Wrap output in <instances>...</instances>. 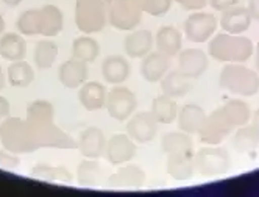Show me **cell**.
<instances>
[{
  "instance_id": "1",
  "label": "cell",
  "mask_w": 259,
  "mask_h": 197,
  "mask_svg": "<svg viewBox=\"0 0 259 197\" xmlns=\"http://www.w3.org/2000/svg\"><path fill=\"white\" fill-rule=\"evenodd\" d=\"M254 53V44L244 34L215 33L208 41V55L219 63H247Z\"/></svg>"
},
{
  "instance_id": "2",
  "label": "cell",
  "mask_w": 259,
  "mask_h": 197,
  "mask_svg": "<svg viewBox=\"0 0 259 197\" xmlns=\"http://www.w3.org/2000/svg\"><path fill=\"white\" fill-rule=\"evenodd\" d=\"M219 85L239 97H253L259 93V74L245 63H227L220 70Z\"/></svg>"
},
{
  "instance_id": "3",
  "label": "cell",
  "mask_w": 259,
  "mask_h": 197,
  "mask_svg": "<svg viewBox=\"0 0 259 197\" xmlns=\"http://www.w3.org/2000/svg\"><path fill=\"white\" fill-rule=\"evenodd\" d=\"M0 142L2 147L17 155L38 150L34 133L27 119L7 117L0 122Z\"/></svg>"
},
{
  "instance_id": "4",
  "label": "cell",
  "mask_w": 259,
  "mask_h": 197,
  "mask_svg": "<svg viewBox=\"0 0 259 197\" xmlns=\"http://www.w3.org/2000/svg\"><path fill=\"white\" fill-rule=\"evenodd\" d=\"M73 19L81 33H100L108 25V8L105 0H77Z\"/></svg>"
},
{
  "instance_id": "5",
  "label": "cell",
  "mask_w": 259,
  "mask_h": 197,
  "mask_svg": "<svg viewBox=\"0 0 259 197\" xmlns=\"http://www.w3.org/2000/svg\"><path fill=\"white\" fill-rule=\"evenodd\" d=\"M195 171L206 178L225 175L231 169V158L227 149L220 146H206L194 153Z\"/></svg>"
},
{
  "instance_id": "6",
  "label": "cell",
  "mask_w": 259,
  "mask_h": 197,
  "mask_svg": "<svg viewBox=\"0 0 259 197\" xmlns=\"http://www.w3.org/2000/svg\"><path fill=\"white\" fill-rule=\"evenodd\" d=\"M108 24L119 31H132L142 22L144 11L135 0H105Z\"/></svg>"
},
{
  "instance_id": "7",
  "label": "cell",
  "mask_w": 259,
  "mask_h": 197,
  "mask_svg": "<svg viewBox=\"0 0 259 197\" xmlns=\"http://www.w3.org/2000/svg\"><path fill=\"white\" fill-rule=\"evenodd\" d=\"M105 108L114 121L126 122L136 113V108H138L136 94L123 85H114L111 89H108Z\"/></svg>"
},
{
  "instance_id": "8",
  "label": "cell",
  "mask_w": 259,
  "mask_h": 197,
  "mask_svg": "<svg viewBox=\"0 0 259 197\" xmlns=\"http://www.w3.org/2000/svg\"><path fill=\"white\" fill-rule=\"evenodd\" d=\"M219 21L212 13L208 11H192L183 24V31L188 41L195 44L208 43L217 33Z\"/></svg>"
},
{
  "instance_id": "9",
  "label": "cell",
  "mask_w": 259,
  "mask_h": 197,
  "mask_svg": "<svg viewBox=\"0 0 259 197\" xmlns=\"http://www.w3.org/2000/svg\"><path fill=\"white\" fill-rule=\"evenodd\" d=\"M234 132L233 124L225 116L222 106L214 110L211 114L206 116L205 122H203L201 129L198 132V138L203 144L208 146H219L222 144L231 133Z\"/></svg>"
},
{
  "instance_id": "10",
  "label": "cell",
  "mask_w": 259,
  "mask_h": 197,
  "mask_svg": "<svg viewBox=\"0 0 259 197\" xmlns=\"http://www.w3.org/2000/svg\"><path fill=\"white\" fill-rule=\"evenodd\" d=\"M30 124V122H28ZM31 125V124H30ZM34 139L38 147L50 149H77V141L64 130H61L55 122L31 125Z\"/></svg>"
},
{
  "instance_id": "11",
  "label": "cell",
  "mask_w": 259,
  "mask_h": 197,
  "mask_svg": "<svg viewBox=\"0 0 259 197\" xmlns=\"http://www.w3.org/2000/svg\"><path fill=\"white\" fill-rule=\"evenodd\" d=\"M159 130V124L150 111H138L126 121L125 133L132 138L136 144H149Z\"/></svg>"
},
{
  "instance_id": "12",
  "label": "cell",
  "mask_w": 259,
  "mask_h": 197,
  "mask_svg": "<svg viewBox=\"0 0 259 197\" xmlns=\"http://www.w3.org/2000/svg\"><path fill=\"white\" fill-rule=\"evenodd\" d=\"M145 180H147L145 171L141 166L133 165L130 161V163L120 165L116 172H113L106 178V185L111 189L136 191L145 185Z\"/></svg>"
},
{
  "instance_id": "13",
  "label": "cell",
  "mask_w": 259,
  "mask_h": 197,
  "mask_svg": "<svg viewBox=\"0 0 259 197\" xmlns=\"http://www.w3.org/2000/svg\"><path fill=\"white\" fill-rule=\"evenodd\" d=\"M208 67H209V55L208 52L201 49L197 47L181 49V52L177 55V69L191 80L200 78L208 70Z\"/></svg>"
},
{
  "instance_id": "14",
  "label": "cell",
  "mask_w": 259,
  "mask_h": 197,
  "mask_svg": "<svg viewBox=\"0 0 259 197\" xmlns=\"http://www.w3.org/2000/svg\"><path fill=\"white\" fill-rule=\"evenodd\" d=\"M138 153V144L126 133H116L106 142L105 158L109 165L120 166L133 161Z\"/></svg>"
},
{
  "instance_id": "15",
  "label": "cell",
  "mask_w": 259,
  "mask_h": 197,
  "mask_svg": "<svg viewBox=\"0 0 259 197\" xmlns=\"http://www.w3.org/2000/svg\"><path fill=\"white\" fill-rule=\"evenodd\" d=\"M155 49V34L147 28H135L126 31L123 40V52L128 58L142 60Z\"/></svg>"
},
{
  "instance_id": "16",
  "label": "cell",
  "mask_w": 259,
  "mask_h": 197,
  "mask_svg": "<svg viewBox=\"0 0 259 197\" xmlns=\"http://www.w3.org/2000/svg\"><path fill=\"white\" fill-rule=\"evenodd\" d=\"M106 142L108 138L105 136L103 130L96 127V125H89L80 133L77 139V149L84 158L100 160L102 156H105Z\"/></svg>"
},
{
  "instance_id": "17",
  "label": "cell",
  "mask_w": 259,
  "mask_h": 197,
  "mask_svg": "<svg viewBox=\"0 0 259 197\" xmlns=\"http://www.w3.org/2000/svg\"><path fill=\"white\" fill-rule=\"evenodd\" d=\"M170 69H172V58L158 50H152L149 55H145L142 58L139 72L147 83L155 85L159 83Z\"/></svg>"
},
{
  "instance_id": "18",
  "label": "cell",
  "mask_w": 259,
  "mask_h": 197,
  "mask_svg": "<svg viewBox=\"0 0 259 197\" xmlns=\"http://www.w3.org/2000/svg\"><path fill=\"white\" fill-rule=\"evenodd\" d=\"M102 77L105 83L114 86V85H123L130 75H132V64H130L128 57L125 55H108L102 61Z\"/></svg>"
},
{
  "instance_id": "19",
  "label": "cell",
  "mask_w": 259,
  "mask_h": 197,
  "mask_svg": "<svg viewBox=\"0 0 259 197\" xmlns=\"http://www.w3.org/2000/svg\"><path fill=\"white\" fill-rule=\"evenodd\" d=\"M251 22L253 19L248 13V8L239 4L222 11V16L219 19L220 28L231 34H244L251 27Z\"/></svg>"
},
{
  "instance_id": "20",
  "label": "cell",
  "mask_w": 259,
  "mask_h": 197,
  "mask_svg": "<svg viewBox=\"0 0 259 197\" xmlns=\"http://www.w3.org/2000/svg\"><path fill=\"white\" fill-rule=\"evenodd\" d=\"M89 67L88 63L80 61L77 58H70L61 63L58 67V80L67 89H78L81 85L88 82Z\"/></svg>"
},
{
  "instance_id": "21",
  "label": "cell",
  "mask_w": 259,
  "mask_h": 197,
  "mask_svg": "<svg viewBox=\"0 0 259 197\" xmlns=\"http://www.w3.org/2000/svg\"><path fill=\"white\" fill-rule=\"evenodd\" d=\"M78 102L86 111H100L106 106L108 89L102 82H86L78 88Z\"/></svg>"
},
{
  "instance_id": "22",
  "label": "cell",
  "mask_w": 259,
  "mask_h": 197,
  "mask_svg": "<svg viewBox=\"0 0 259 197\" xmlns=\"http://www.w3.org/2000/svg\"><path fill=\"white\" fill-rule=\"evenodd\" d=\"M165 172H167L177 182H188L194 177L195 161L194 152H183V153H170L165 160Z\"/></svg>"
},
{
  "instance_id": "23",
  "label": "cell",
  "mask_w": 259,
  "mask_h": 197,
  "mask_svg": "<svg viewBox=\"0 0 259 197\" xmlns=\"http://www.w3.org/2000/svg\"><path fill=\"white\" fill-rule=\"evenodd\" d=\"M183 49V33L174 25H162L155 33V50L175 58Z\"/></svg>"
},
{
  "instance_id": "24",
  "label": "cell",
  "mask_w": 259,
  "mask_h": 197,
  "mask_svg": "<svg viewBox=\"0 0 259 197\" xmlns=\"http://www.w3.org/2000/svg\"><path fill=\"white\" fill-rule=\"evenodd\" d=\"M206 116H208L206 111L198 103H186L178 110V116L175 122L178 124V130L194 136L198 135Z\"/></svg>"
},
{
  "instance_id": "25",
  "label": "cell",
  "mask_w": 259,
  "mask_h": 197,
  "mask_svg": "<svg viewBox=\"0 0 259 197\" xmlns=\"http://www.w3.org/2000/svg\"><path fill=\"white\" fill-rule=\"evenodd\" d=\"M64 28V14L57 5H44L39 8V31L42 38H55Z\"/></svg>"
},
{
  "instance_id": "26",
  "label": "cell",
  "mask_w": 259,
  "mask_h": 197,
  "mask_svg": "<svg viewBox=\"0 0 259 197\" xmlns=\"http://www.w3.org/2000/svg\"><path fill=\"white\" fill-rule=\"evenodd\" d=\"M0 57L7 61H19L27 57V41L19 31H8L0 36Z\"/></svg>"
},
{
  "instance_id": "27",
  "label": "cell",
  "mask_w": 259,
  "mask_h": 197,
  "mask_svg": "<svg viewBox=\"0 0 259 197\" xmlns=\"http://www.w3.org/2000/svg\"><path fill=\"white\" fill-rule=\"evenodd\" d=\"M159 85H161L162 94L169 96L175 100L186 97L192 89V80L184 74H181L178 69L175 70L170 69L169 72L164 75V78L159 82Z\"/></svg>"
},
{
  "instance_id": "28",
  "label": "cell",
  "mask_w": 259,
  "mask_h": 197,
  "mask_svg": "<svg viewBox=\"0 0 259 197\" xmlns=\"http://www.w3.org/2000/svg\"><path fill=\"white\" fill-rule=\"evenodd\" d=\"M231 147L237 153H251L259 147V130L253 124H245L234 129Z\"/></svg>"
},
{
  "instance_id": "29",
  "label": "cell",
  "mask_w": 259,
  "mask_h": 197,
  "mask_svg": "<svg viewBox=\"0 0 259 197\" xmlns=\"http://www.w3.org/2000/svg\"><path fill=\"white\" fill-rule=\"evenodd\" d=\"M58 44L52 38H42L41 41L36 43L33 50V61L34 67L39 70H49L55 66L58 60Z\"/></svg>"
},
{
  "instance_id": "30",
  "label": "cell",
  "mask_w": 259,
  "mask_h": 197,
  "mask_svg": "<svg viewBox=\"0 0 259 197\" xmlns=\"http://www.w3.org/2000/svg\"><path fill=\"white\" fill-rule=\"evenodd\" d=\"M105 180L102 163L96 158H84L77 166V183L86 188H92Z\"/></svg>"
},
{
  "instance_id": "31",
  "label": "cell",
  "mask_w": 259,
  "mask_h": 197,
  "mask_svg": "<svg viewBox=\"0 0 259 197\" xmlns=\"http://www.w3.org/2000/svg\"><path fill=\"white\" fill-rule=\"evenodd\" d=\"M100 55V44L92 34H81L72 43V57L88 64L94 63Z\"/></svg>"
},
{
  "instance_id": "32",
  "label": "cell",
  "mask_w": 259,
  "mask_h": 197,
  "mask_svg": "<svg viewBox=\"0 0 259 197\" xmlns=\"http://www.w3.org/2000/svg\"><path fill=\"white\" fill-rule=\"evenodd\" d=\"M178 110L180 108H178L177 100L165 94L156 96L152 100V106H150V113L155 116L158 124H162V125L174 124L177 121Z\"/></svg>"
},
{
  "instance_id": "33",
  "label": "cell",
  "mask_w": 259,
  "mask_h": 197,
  "mask_svg": "<svg viewBox=\"0 0 259 197\" xmlns=\"http://www.w3.org/2000/svg\"><path fill=\"white\" fill-rule=\"evenodd\" d=\"M161 149L164 153H183V152H194V141L192 135H188L181 130L167 132L161 136Z\"/></svg>"
},
{
  "instance_id": "34",
  "label": "cell",
  "mask_w": 259,
  "mask_h": 197,
  "mask_svg": "<svg viewBox=\"0 0 259 197\" xmlns=\"http://www.w3.org/2000/svg\"><path fill=\"white\" fill-rule=\"evenodd\" d=\"M7 82L13 88H28L34 82V69L25 60L11 61L7 67Z\"/></svg>"
},
{
  "instance_id": "35",
  "label": "cell",
  "mask_w": 259,
  "mask_h": 197,
  "mask_svg": "<svg viewBox=\"0 0 259 197\" xmlns=\"http://www.w3.org/2000/svg\"><path fill=\"white\" fill-rule=\"evenodd\" d=\"M222 110H224L225 116L228 121L233 124V127L237 129L240 125H245L251 119V108L247 102L242 99H230L224 105H222Z\"/></svg>"
},
{
  "instance_id": "36",
  "label": "cell",
  "mask_w": 259,
  "mask_h": 197,
  "mask_svg": "<svg viewBox=\"0 0 259 197\" xmlns=\"http://www.w3.org/2000/svg\"><path fill=\"white\" fill-rule=\"evenodd\" d=\"M31 177L52 183H70L73 180V175L64 166H52L46 163L36 165L31 171Z\"/></svg>"
},
{
  "instance_id": "37",
  "label": "cell",
  "mask_w": 259,
  "mask_h": 197,
  "mask_svg": "<svg viewBox=\"0 0 259 197\" xmlns=\"http://www.w3.org/2000/svg\"><path fill=\"white\" fill-rule=\"evenodd\" d=\"M25 119L31 125L53 122V119H55V106H53L52 102H49L46 99H36L31 103H28Z\"/></svg>"
},
{
  "instance_id": "38",
  "label": "cell",
  "mask_w": 259,
  "mask_h": 197,
  "mask_svg": "<svg viewBox=\"0 0 259 197\" xmlns=\"http://www.w3.org/2000/svg\"><path fill=\"white\" fill-rule=\"evenodd\" d=\"M16 30L24 36H36L39 31V8H31L21 13L16 21Z\"/></svg>"
},
{
  "instance_id": "39",
  "label": "cell",
  "mask_w": 259,
  "mask_h": 197,
  "mask_svg": "<svg viewBox=\"0 0 259 197\" xmlns=\"http://www.w3.org/2000/svg\"><path fill=\"white\" fill-rule=\"evenodd\" d=\"M172 5H174V0H144L141 8L145 14L159 17V16L167 14L170 11Z\"/></svg>"
},
{
  "instance_id": "40",
  "label": "cell",
  "mask_w": 259,
  "mask_h": 197,
  "mask_svg": "<svg viewBox=\"0 0 259 197\" xmlns=\"http://www.w3.org/2000/svg\"><path fill=\"white\" fill-rule=\"evenodd\" d=\"M19 166H21V158H19V155L14 153V152H10L7 149L0 150V168L14 171V169H17Z\"/></svg>"
},
{
  "instance_id": "41",
  "label": "cell",
  "mask_w": 259,
  "mask_h": 197,
  "mask_svg": "<svg viewBox=\"0 0 259 197\" xmlns=\"http://www.w3.org/2000/svg\"><path fill=\"white\" fill-rule=\"evenodd\" d=\"M183 10L186 11H200L208 5V0H174Z\"/></svg>"
},
{
  "instance_id": "42",
  "label": "cell",
  "mask_w": 259,
  "mask_h": 197,
  "mask_svg": "<svg viewBox=\"0 0 259 197\" xmlns=\"http://www.w3.org/2000/svg\"><path fill=\"white\" fill-rule=\"evenodd\" d=\"M208 4L211 5V8H212L214 11L222 13V11H225V10H228V8H231V7L237 5V4H239V0H208Z\"/></svg>"
},
{
  "instance_id": "43",
  "label": "cell",
  "mask_w": 259,
  "mask_h": 197,
  "mask_svg": "<svg viewBox=\"0 0 259 197\" xmlns=\"http://www.w3.org/2000/svg\"><path fill=\"white\" fill-rule=\"evenodd\" d=\"M11 114V105H10V100L0 94V122L5 121L7 117H10Z\"/></svg>"
},
{
  "instance_id": "44",
  "label": "cell",
  "mask_w": 259,
  "mask_h": 197,
  "mask_svg": "<svg viewBox=\"0 0 259 197\" xmlns=\"http://www.w3.org/2000/svg\"><path fill=\"white\" fill-rule=\"evenodd\" d=\"M248 13L251 16V19L259 22V0H248Z\"/></svg>"
},
{
  "instance_id": "45",
  "label": "cell",
  "mask_w": 259,
  "mask_h": 197,
  "mask_svg": "<svg viewBox=\"0 0 259 197\" xmlns=\"http://www.w3.org/2000/svg\"><path fill=\"white\" fill-rule=\"evenodd\" d=\"M5 7H8V8H14V7H17V5H21L24 0H0Z\"/></svg>"
},
{
  "instance_id": "46",
  "label": "cell",
  "mask_w": 259,
  "mask_h": 197,
  "mask_svg": "<svg viewBox=\"0 0 259 197\" xmlns=\"http://www.w3.org/2000/svg\"><path fill=\"white\" fill-rule=\"evenodd\" d=\"M254 69H256V72L259 74V41L256 43V47H254Z\"/></svg>"
},
{
  "instance_id": "47",
  "label": "cell",
  "mask_w": 259,
  "mask_h": 197,
  "mask_svg": "<svg viewBox=\"0 0 259 197\" xmlns=\"http://www.w3.org/2000/svg\"><path fill=\"white\" fill-rule=\"evenodd\" d=\"M250 124H253L254 127L259 130V108L254 110V113H251V119H250Z\"/></svg>"
},
{
  "instance_id": "48",
  "label": "cell",
  "mask_w": 259,
  "mask_h": 197,
  "mask_svg": "<svg viewBox=\"0 0 259 197\" xmlns=\"http://www.w3.org/2000/svg\"><path fill=\"white\" fill-rule=\"evenodd\" d=\"M5 83H7V75L4 72L2 66H0V91H2V89L5 88Z\"/></svg>"
},
{
  "instance_id": "49",
  "label": "cell",
  "mask_w": 259,
  "mask_h": 197,
  "mask_svg": "<svg viewBox=\"0 0 259 197\" xmlns=\"http://www.w3.org/2000/svg\"><path fill=\"white\" fill-rule=\"evenodd\" d=\"M5 30H7V24H5V19H4V16L0 14V36L5 33Z\"/></svg>"
},
{
  "instance_id": "50",
  "label": "cell",
  "mask_w": 259,
  "mask_h": 197,
  "mask_svg": "<svg viewBox=\"0 0 259 197\" xmlns=\"http://www.w3.org/2000/svg\"><path fill=\"white\" fill-rule=\"evenodd\" d=\"M135 2H136V4L139 5V8H141V7H142V4H144V0H135ZM141 10H142V8H141Z\"/></svg>"
}]
</instances>
